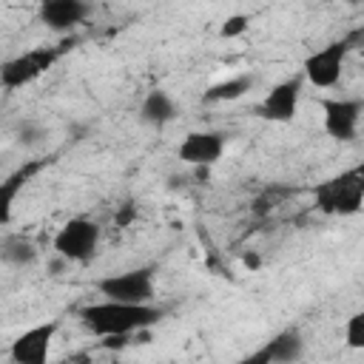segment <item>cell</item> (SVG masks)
I'll return each instance as SVG.
<instances>
[{"label":"cell","instance_id":"7a4b0ae2","mask_svg":"<svg viewBox=\"0 0 364 364\" xmlns=\"http://www.w3.org/2000/svg\"><path fill=\"white\" fill-rule=\"evenodd\" d=\"M316 205L324 213H336V216L358 213L364 205V162L327 179L324 185H318L316 188Z\"/></svg>","mask_w":364,"mask_h":364},{"label":"cell","instance_id":"30bf717a","mask_svg":"<svg viewBox=\"0 0 364 364\" xmlns=\"http://www.w3.org/2000/svg\"><path fill=\"white\" fill-rule=\"evenodd\" d=\"M225 154V136L219 131H191L182 136L176 156L191 168H210Z\"/></svg>","mask_w":364,"mask_h":364},{"label":"cell","instance_id":"d6986e66","mask_svg":"<svg viewBox=\"0 0 364 364\" xmlns=\"http://www.w3.org/2000/svg\"><path fill=\"white\" fill-rule=\"evenodd\" d=\"M236 364H273V350H270V341H264L259 350H253L250 355L239 358Z\"/></svg>","mask_w":364,"mask_h":364},{"label":"cell","instance_id":"8992f818","mask_svg":"<svg viewBox=\"0 0 364 364\" xmlns=\"http://www.w3.org/2000/svg\"><path fill=\"white\" fill-rule=\"evenodd\" d=\"M60 330V321L57 318H48L43 324H34L28 330H23L11 347H9V355L14 364H48V355H51V344H54V336Z\"/></svg>","mask_w":364,"mask_h":364},{"label":"cell","instance_id":"ffe728a7","mask_svg":"<svg viewBox=\"0 0 364 364\" xmlns=\"http://www.w3.org/2000/svg\"><path fill=\"white\" fill-rule=\"evenodd\" d=\"M259 264H262V262H259V256H256V253H247V256H245V267H250V270H256Z\"/></svg>","mask_w":364,"mask_h":364},{"label":"cell","instance_id":"3957f363","mask_svg":"<svg viewBox=\"0 0 364 364\" xmlns=\"http://www.w3.org/2000/svg\"><path fill=\"white\" fill-rule=\"evenodd\" d=\"M97 293L122 304H154V267H134L97 279Z\"/></svg>","mask_w":364,"mask_h":364},{"label":"cell","instance_id":"e0dca14e","mask_svg":"<svg viewBox=\"0 0 364 364\" xmlns=\"http://www.w3.org/2000/svg\"><path fill=\"white\" fill-rule=\"evenodd\" d=\"M344 344L350 350H361L364 353V310L353 313L347 321H344Z\"/></svg>","mask_w":364,"mask_h":364},{"label":"cell","instance_id":"277c9868","mask_svg":"<svg viewBox=\"0 0 364 364\" xmlns=\"http://www.w3.org/2000/svg\"><path fill=\"white\" fill-rule=\"evenodd\" d=\"M51 247L65 262H91L100 247V225L94 219L74 216L54 233Z\"/></svg>","mask_w":364,"mask_h":364},{"label":"cell","instance_id":"44dd1931","mask_svg":"<svg viewBox=\"0 0 364 364\" xmlns=\"http://www.w3.org/2000/svg\"><path fill=\"white\" fill-rule=\"evenodd\" d=\"M193 176L196 179H208L210 176V168H193Z\"/></svg>","mask_w":364,"mask_h":364},{"label":"cell","instance_id":"ac0fdd59","mask_svg":"<svg viewBox=\"0 0 364 364\" xmlns=\"http://www.w3.org/2000/svg\"><path fill=\"white\" fill-rule=\"evenodd\" d=\"M247 23H250V17L247 14H230V17H225L222 20V26H219V34L222 37H239V34H245L247 31Z\"/></svg>","mask_w":364,"mask_h":364},{"label":"cell","instance_id":"6da1fadb","mask_svg":"<svg viewBox=\"0 0 364 364\" xmlns=\"http://www.w3.org/2000/svg\"><path fill=\"white\" fill-rule=\"evenodd\" d=\"M162 310L156 304H122V301H91L80 310V324L102 338H125L131 333H142L162 321Z\"/></svg>","mask_w":364,"mask_h":364},{"label":"cell","instance_id":"2e32d148","mask_svg":"<svg viewBox=\"0 0 364 364\" xmlns=\"http://www.w3.org/2000/svg\"><path fill=\"white\" fill-rule=\"evenodd\" d=\"M3 259L9 264H20V267L31 264L37 259V247L23 236H9V239H3Z\"/></svg>","mask_w":364,"mask_h":364},{"label":"cell","instance_id":"5bb4252c","mask_svg":"<svg viewBox=\"0 0 364 364\" xmlns=\"http://www.w3.org/2000/svg\"><path fill=\"white\" fill-rule=\"evenodd\" d=\"M253 80L250 74H239V77H230V80H222L216 85H210L205 91V100L208 102H230V100H239L245 91H250Z\"/></svg>","mask_w":364,"mask_h":364},{"label":"cell","instance_id":"9c48e42d","mask_svg":"<svg viewBox=\"0 0 364 364\" xmlns=\"http://www.w3.org/2000/svg\"><path fill=\"white\" fill-rule=\"evenodd\" d=\"M299 97H301V77H287L264 94V100L256 105V114L267 122H290L299 111Z\"/></svg>","mask_w":364,"mask_h":364},{"label":"cell","instance_id":"7c38bea8","mask_svg":"<svg viewBox=\"0 0 364 364\" xmlns=\"http://www.w3.org/2000/svg\"><path fill=\"white\" fill-rule=\"evenodd\" d=\"M173 117H176V102H173V97H171L168 91L154 88V91L145 94V100H142V105H139V119H142L145 125L162 128V125H168Z\"/></svg>","mask_w":364,"mask_h":364},{"label":"cell","instance_id":"52a82bcc","mask_svg":"<svg viewBox=\"0 0 364 364\" xmlns=\"http://www.w3.org/2000/svg\"><path fill=\"white\" fill-rule=\"evenodd\" d=\"M347 48L350 43L347 40H336V43H327L324 48L313 51L307 60H304V80L316 88H333L338 80H341V71H344V60H347Z\"/></svg>","mask_w":364,"mask_h":364},{"label":"cell","instance_id":"5b68a950","mask_svg":"<svg viewBox=\"0 0 364 364\" xmlns=\"http://www.w3.org/2000/svg\"><path fill=\"white\" fill-rule=\"evenodd\" d=\"M63 54V48H51V46H40V48H31L20 57H11L3 63L0 68V82L6 91H14V88H23L28 82H34L40 74H46L57 57Z\"/></svg>","mask_w":364,"mask_h":364},{"label":"cell","instance_id":"ba28073f","mask_svg":"<svg viewBox=\"0 0 364 364\" xmlns=\"http://www.w3.org/2000/svg\"><path fill=\"white\" fill-rule=\"evenodd\" d=\"M364 117L361 100H324L321 102V119L327 136L338 142H353L358 134V122Z\"/></svg>","mask_w":364,"mask_h":364},{"label":"cell","instance_id":"8fae6325","mask_svg":"<svg viewBox=\"0 0 364 364\" xmlns=\"http://www.w3.org/2000/svg\"><path fill=\"white\" fill-rule=\"evenodd\" d=\"M91 14V6L82 0H46L40 6V20L51 31H71L74 26L85 23Z\"/></svg>","mask_w":364,"mask_h":364},{"label":"cell","instance_id":"4fadbf2b","mask_svg":"<svg viewBox=\"0 0 364 364\" xmlns=\"http://www.w3.org/2000/svg\"><path fill=\"white\" fill-rule=\"evenodd\" d=\"M273 350V364H293L304 355V338L299 330H282L279 336L270 338Z\"/></svg>","mask_w":364,"mask_h":364},{"label":"cell","instance_id":"9a60e30c","mask_svg":"<svg viewBox=\"0 0 364 364\" xmlns=\"http://www.w3.org/2000/svg\"><path fill=\"white\" fill-rule=\"evenodd\" d=\"M37 171V165H28V168H20L14 171L11 176H6V182H0V219L9 222L11 219V205H14V196L17 191L26 185V179Z\"/></svg>","mask_w":364,"mask_h":364}]
</instances>
